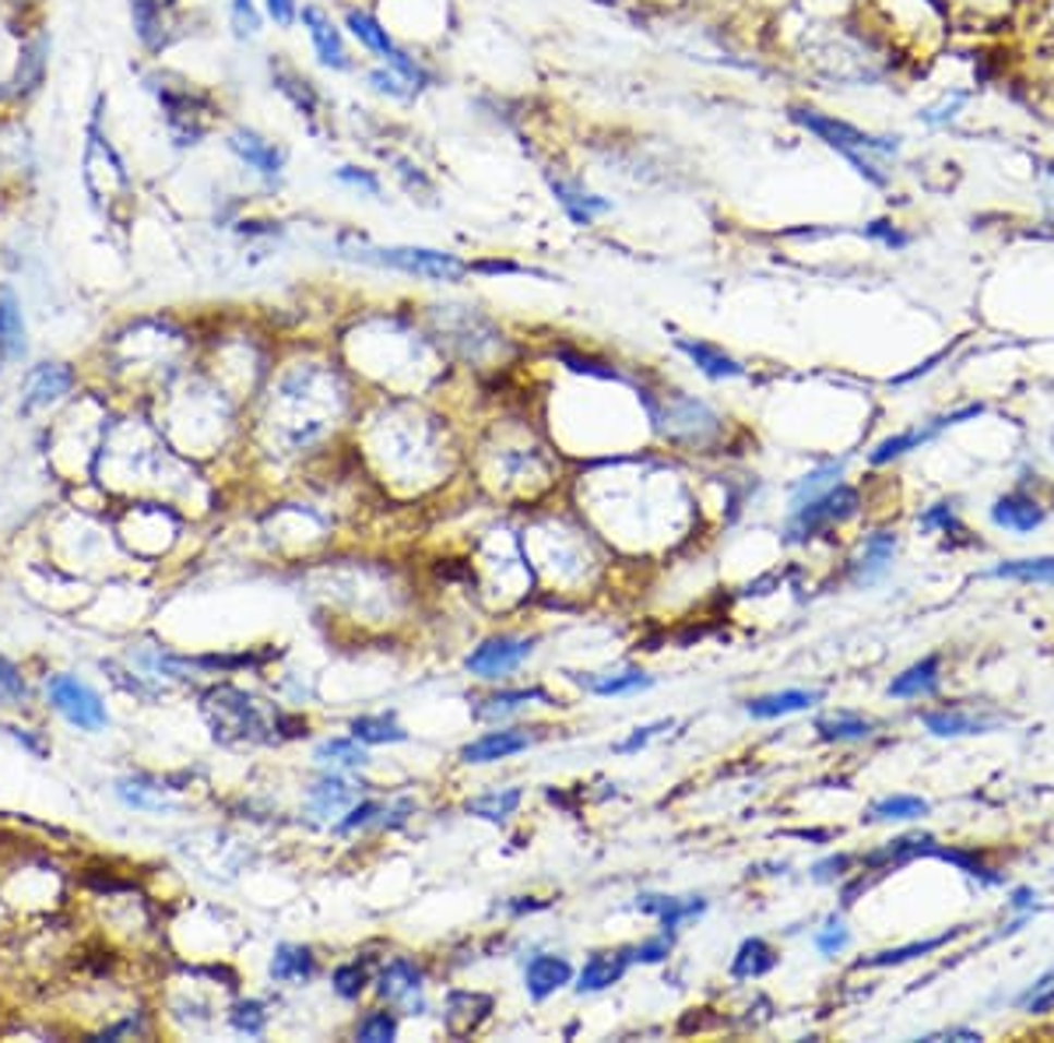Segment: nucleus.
Wrapping results in <instances>:
<instances>
[{"mask_svg": "<svg viewBox=\"0 0 1054 1043\" xmlns=\"http://www.w3.org/2000/svg\"><path fill=\"white\" fill-rule=\"evenodd\" d=\"M795 120L805 126V131H812L820 141H826L829 148H837L847 162H851L864 180L875 183V186H883L886 177L883 172H875V166L869 162V158H861V151H875V155H896L900 151V145H896V137H875L869 131H861V126L855 123H847V120H833V117H820V113H812V109H795Z\"/></svg>", "mask_w": 1054, "mask_h": 1043, "instance_id": "nucleus-1", "label": "nucleus"}, {"mask_svg": "<svg viewBox=\"0 0 1054 1043\" xmlns=\"http://www.w3.org/2000/svg\"><path fill=\"white\" fill-rule=\"evenodd\" d=\"M349 257L376 264V267H390V271L401 275H415V278H429V281H461L471 264L458 260L453 253L444 250H426V246H366L355 243L349 246Z\"/></svg>", "mask_w": 1054, "mask_h": 1043, "instance_id": "nucleus-2", "label": "nucleus"}, {"mask_svg": "<svg viewBox=\"0 0 1054 1043\" xmlns=\"http://www.w3.org/2000/svg\"><path fill=\"white\" fill-rule=\"evenodd\" d=\"M858 510H861L858 488L837 482L833 488H826L823 496H815L809 502L795 506V517H791V524H788V542L805 545L809 537H815V534L833 527V524H844V520H851Z\"/></svg>", "mask_w": 1054, "mask_h": 1043, "instance_id": "nucleus-3", "label": "nucleus"}, {"mask_svg": "<svg viewBox=\"0 0 1054 1043\" xmlns=\"http://www.w3.org/2000/svg\"><path fill=\"white\" fill-rule=\"evenodd\" d=\"M647 411L657 429L675 442H706L720 429V419L714 411L692 398H668V411H661L657 404H647Z\"/></svg>", "mask_w": 1054, "mask_h": 1043, "instance_id": "nucleus-4", "label": "nucleus"}, {"mask_svg": "<svg viewBox=\"0 0 1054 1043\" xmlns=\"http://www.w3.org/2000/svg\"><path fill=\"white\" fill-rule=\"evenodd\" d=\"M349 28H352V36L366 46V50L380 53V57L390 63V71H398L408 85H426V82H429V74L422 71V63H415L412 57H408V53L401 50V46L387 36V28H384L380 22H376V19H369V14H363V11H349Z\"/></svg>", "mask_w": 1054, "mask_h": 1043, "instance_id": "nucleus-5", "label": "nucleus"}, {"mask_svg": "<svg viewBox=\"0 0 1054 1043\" xmlns=\"http://www.w3.org/2000/svg\"><path fill=\"white\" fill-rule=\"evenodd\" d=\"M46 692H50V703L74 727H82V731H99V727H106V706L99 703V695L92 692L88 686L77 682V678L53 675L50 686H46Z\"/></svg>", "mask_w": 1054, "mask_h": 1043, "instance_id": "nucleus-6", "label": "nucleus"}, {"mask_svg": "<svg viewBox=\"0 0 1054 1043\" xmlns=\"http://www.w3.org/2000/svg\"><path fill=\"white\" fill-rule=\"evenodd\" d=\"M531 651H534V640L493 636V640H485L482 646H475V654H471L464 664H468V671L478 675V678H499V675L513 671L521 660H528Z\"/></svg>", "mask_w": 1054, "mask_h": 1043, "instance_id": "nucleus-7", "label": "nucleus"}, {"mask_svg": "<svg viewBox=\"0 0 1054 1043\" xmlns=\"http://www.w3.org/2000/svg\"><path fill=\"white\" fill-rule=\"evenodd\" d=\"M71 384H74V376H71L68 366H39V369H33V373H28V379H25V390H22V411H25V415H33V411H39V408L57 404L71 390Z\"/></svg>", "mask_w": 1054, "mask_h": 1043, "instance_id": "nucleus-8", "label": "nucleus"}, {"mask_svg": "<svg viewBox=\"0 0 1054 1043\" xmlns=\"http://www.w3.org/2000/svg\"><path fill=\"white\" fill-rule=\"evenodd\" d=\"M376 991H380V998H387V1002H408L412 1008H422V970L412 959H401V956L390 959L380 970Z\"/></svg>", "mask_w": 1054, "mask_h": 1043, "instance_id": "nucleus-9", "label": "nucleus"}, {"mask_svg": "<svg viewBox=\"0 0 1054 1043\" xmlns=\"http://www.w3.org/2000/svg\"><path fill=\"white\" fill-rule=\"evenodd\" d=\"M493 1011V998L489 994H478V991H453L447 998V1033L450 1036H471L478 1030V1026L489 1019Z\"/></svg>", "mask_w": 1054, "mask_h": 1043, "instance_id": "nucleus-10", "label": "nucleus"}, {"mask_svg": "<svg viewBox=\"0 0 1054 1043\" xmlns=\"http://www.w3.org/2000/svg\"><path fill=\"white\" fill-rule=\"evenodd\" d=\"M208 714H211V724H215V735L218 731H235V735H250V731H261V720L254 714V703L246 700L243 692H235V703H226V692L222 689H215L208 692Z\"/></svg>", "mask_w": 1054, "mask_h": 1043, "instance_id": "nucleus-11", "label": "nucleus"}, {"mask_svg": "<svg viewBox=\"0 0 1054 1043\" xmlns=\"http://www.w3.org/2000/svg\"><path fill=\"white\" fill-rule=\"evenodd\" d=\"M303 25L313 39V50H317L320 63L330 71H344L349 68V53H344V43H341V32L335 28V22L327 19L324 11L317 8H306L303 11Z\"/></svg>", "mask_w": 1054, "mask_h": 1043, "instance_id": "nucleus-12", "label": "nucleus"}, {"mask_svg": "<svg viewBox=\"0 0 1054 1043\" xmlns=\"http://www.w3.org/2000/svg\"><path fill=\"white\" fill-rule=\"evenodd\" d=\"M531 745V735L521 731V727H510V731H489L482 735L478 741H471V745L461 749L464 763H496V759H510L517 752H524Z\"/></svg>", "mask_w": 1054, "mask_h": 1043, "instance_id": "nucleus-13", "label": "nucleus"}, {"mask_svg": "<svg viewBox=\"0 0 1054 1043\" xmlns=\"http://www.w3.org/2000/svg\"><path fill=\"white\" fill-rule=\"evenodd\" d=\"M629 962H633V953H629V948H616V953H594L584 962V970H580L577 991L580 994H594V991H605L611 984H619Z\"/></svg>", "mask_w": 1054, "mask_h": 1043, "instance_id": "nucleus-14", "label": "nucleus"}, {"mask_svg": "<svg viewBox=\"0 0 1054 1043\" xmlns=\"http://www.w3.org/2000/svg\"><path fill=\"white\" fill-rule=\"evenodd\" d=\"M573 980V967L562 956H534L524 970V984L534 1002H545L548 994H556Z\"/></svg>", "mask_w": 1054, "mask_h": 1043, "instance_id": "nucleus-15", "label": "nucleus"}, {"mask_svg": "<svg viewBox=\"0 0 1054 1043\" xmlns=\"http://www.w3.org/2000/svg\"><path fill=\"white\" fill-rule=\"evenodd\" d=\"M991 520H995L998 527L1005 531H1016V534H1030L1044 524V510L1037 506V499L1013 493V496H1002L995 506H991Z\"/></svg>", "mask_w": 1054, "mask_h": 1043, "instance_id": "nucleus-16", "label": "nucleus"}, {"mask_svg": "<svg viewBox=\"0 0 1054 1043\" xmlns=\"http://www.w3.org/2000/svg\"><path fill=\"white\" fill-rule=\"evenodd\" d=\"M553 194L556 201L562 204V211L570 215L577 226H591V221L597 215H605L611 211V204L605 197H597L591 194V190H584L580 183H566V180H553Z\"/></svg>", "mask_w": 1054, "mask_h": 1043, "instance_id": "nucleus-17", "label": "nucleus"}, {"mask_svg": "<svg viewBox=\"0 0 1054 1043\" xmlns=\"http://www.w3.org/2000/svg\"><path fill=\"white\" fill-rule=\"evenodd\" d=\"M675 344H679V352H686V355L692 359V366H696L700 373H706L711 379H735V376H742V373H746V369L738 366V362H735L728 352H720L717 344L692 341V338H679Z\"/></svg>", "mask_w": 1054, "mask_h": 1043, "instance_id": "nucleus-18", "label": "nucleus"}, {"mask_svg": "<svg viewBox=\"0 0 1054 1043\" xmlns=\"http://www.w3.org/2000/svg\"><path fill=\"white\" fill-rule=\"evenodd\" d=\"M823 692L812 689H788V692H774V695H760V700H749V717L756 720H774V717H788L798 710H809L812 703H820Z\"/></svg>", "mask_w": 1054, "mask_h": 1043, "instance_id": "nucleus-19", "label": "nucleus"}, {"mask_svg": "<svg viewBox=\"0 0 1054 1043\" xmlns=\"http://www.w3.org/2000/svg\"><path fill=\"white\" fill-rule=\"evenodd\" d=\"M637 907L643 913H654L665 931H675L682 921H692V917H700L706 910V903L700 896H689V899H679V896H640Z\"/></svg>", "mask_w": 1054, "mask_h": 1043, "instance_id": "nucleus-20", "label": "nucleus"}, {"mask_svg": "<svg viewBox=\"0 0 1054 1043\" xmlns=\"http://www.w3.org/2000/svg\"><path fill=\"white\" fill-rule=\"evenodd\" d=\"M229 148L240 155L250 169L264 172V177H275V172H281V151L271 145V141H264L254 131H235L229 137Z\"/></svg>", "mask_w": 1054, "mask_h": 1043, "instance_id": "nucleus-21", "label": "nucleus"}, {"mask_svg": "<svg viewBox=\"0 0 1054 1043\" xmlns=\"http://www.w3.org/2000/svg\"><path fill=\"white\" fill-rule=\"evenodd\" d=\"M25 352V320L19 310V299L11 292H0V369L4 362H14Z\"/></svg>", "mask_w": 1054, "mask_h": 1043, "instance_id": "nucleus-22", "label": "nucleus"}, {"mask_svg": "<svg viewBox=\"0 0 1054 1043\" xmlns=\"http://www.w3.org/2000/svg\"><path fill=\"white\" fill-rule=\"evenodd\" d=\"M938 689V657H924L918 664H910L904 675H896L889 682V695L896 700H918V695H932Z\"/></svg>", "mask_w": 1054, "mask_h": 1043, "instance_id": "nucleus-23", "label": "nucleus"}, {"mask_svg": "<svg viewBox=\"0 0 1054 1043\" xmlns=\"http://www.w3.org/2000/svg\"><path fill=\"white\" fill-rule=\"evenodd\" d=\"M893 551H896V534L889 531H875L864 537V545H861V556H858V580L861 583H872L875 577H883L889 562H893Z\"/></svg>", "mask_w": 1054, "mask_h": 1043, "instance_id": "nucleus-24", "label": "nucleus"}, {"mask_svg": "<svg viewBox=\"0 0 1054 1043\" xmlns=\"http://www.w3.org/2000/svg\"><path fill=\"white\" fill-rule=\"evenodd\" d=\"M938 844H935V836H900V840H893L889 847L883 850H872L869 858H864V864H872V868H883V864H907V861H914V858H928V853H935Z\"/></svg>", "mask_w": 1054, "mask_h": 1043, "instance_id": "nucleus-25", "label": "nucleus"}, {"mask_svg": "<svg viewBox=\"0 0 1054 1043\" xmlns=\"http://www.w3.org/2000/svg\"><path fill=\"white\" fill-rule=\"evenodd\" d=\"M774 967H777L774 948H770L763 938H746L742 945H738V953H735L731 977H738V980H752V977L770 973Z\"/></svg>", "mask_w": 1054, "mask_h": 1043, "instance_id": "nucleus-26", "label": "nucleus"}, {"mask_svg": "<svg viewBox=\"0 0 1054 1043\" xmlns=\"http://www.w3.org/2000/svg\"><path fill=\"white\" fill-rule=\"evenodd\" d=\"M352 738L359 745H395V741H404L408 731L395 720V717H355L352 720Z\"/></svg>", "mask_w": 1054, "mask_h": 1043, "instance_id": "nucleus-27", "label": "nucleus"}, {"mask_svg": "<svg viewBox=\"0 0 1054 1043\" xmlns=\"http://www.w3.org/2000/svg\"><path fill=\"white\" fill-rule=\"evenodd\" d=\"M310 801H313V812L317 815H338L341 809H352L355 801V787L341 777H324L317 787L310 790Z\"/></svg>", "mask_w": 1054, "mask_h": 1043, "instance_id": "nucleus-28", "label": "nucleus"}, {"mask_svg": "<svg viewBox=\"0 0 1054 1043\" xmlns=\"http://www.w3.org/2000/svg\"><path fill=\"white\" fill-rule=\"evenodd\" d=\"M924 727L938 738H959V735H984L988 731V720L981 717H970V714H959V710H938V714H924L921 717Z\"/></svg>", "mask_w": 1054, "mask_h": 1043, "instance_id": "nucleus-29", "label": "nucleus"}, {"mask_svg": "<svg viewBox=\"0 0 1054 1043\" xmlns=\"http://www.w3.org/2000/svg\"><path fill=\"white\" fill-rule=\"evenodd\" d=\"M956 935H964V927H953V931H946V935L928 938V942H910V945H904V948H889V953H879V956H872V959H861L858 967H861V970H864V967H900V962H910V959H918V956H924V953H935V948L949 945Z\"/></svg>", "mask_w": 1054, "mask_h": 1043, "instance_id": "nucleus-30", "label": "nucleus"}, {"mask_svg": "<svg viewBox=\"0 0 1054 1043\" xmlns=\"http://www.w3.org/2000/svg\"><path fill=\"white\" fill-rule=\"evenodd\" d=\"M313 970H317V959H313V953L303 945H281L271 959L275 980H310Z\"/></svg>", "mask_w": 1054, "mask_h": 1043, "instance_id": "nucleus-31", "label": "nucleus"}, {"mask_svg": "<svg viewBox=\"0 0 1054 1043\" xmlns=\"http://www.w3.org/2000/svg\"><path fill=\"white\" fill-rule=\"evenodd\" d=\"M991 577H998V580H1022V583H1054V556L998 562L995 569H991Z\"/></svg>", "mask_w": 1054, "mask_h": 1043, "instance_id": "nucleus-32", "label": "nucleus"}, {"mask_svg": "<svg viewBox=\"0 0 1054 1043\" xmlns=\"http://www.w3.org/2000/svg\"><path fill=\"white\" fill-rule=\"evenodd\" d=\"M317 763L320 766H338V769H363L369 763V755L359 749L355 738H330L317 749Z\"/></svg>", "mask_w": 1054, "mask_h": 1043, "instance_id": "nucleus-33", "label": "nucleus"}, {"mask_svg": "<svg viewBox=\"0 0 1054 1043\" xmlns=\"http://www.w3.org/2000/svg\"><path fill=\"white\" fill-rule=\"evenodd\" d=\"M517 804H521V790L507 787V790H493V795H482L475 801H468V815H478V818H489V822H502L507 815L517 812Z\"/></svg>", "mask_w": 1054, "mask_h": 1043, "instance_id": "nucleus-34", "label": "nucleus"}, {"mask_svg": "<svg viewBox=\"0 0 1054 1043\" xmlns=\"http://www.w3.org/2000/svg\"><path fill=\"white\" fill-rule=\"evenodd\" d=\"M580 686L591 689L594 695H626V692H640L651 689V675L643 671H622V675H605V678H577Z\"/></svg>", "mask_w": 1054, "mask_h": 1043, "instance_id": "nucleus-35", "label": "nucleus"}, {"mask_svg": "<svg viewBox=\"0 0 1054 1043\" xmlns=\"http://www.w3.org/2000/svg\"><path fill=\"white\" fill-rule=\"evenodd\" d=\"M928 815V801L914 798V795H893L872 804V818L879 822H910V818H921Z\"/></svg>", "mask_w": 1054, "mask_h": 1043, "instance_id": "nucleus-36", "label": "nucleus"}, {"mask_svg": "<svg viewBox=\"0 0 1054 1043\" xmlns=\"http://www.w3.org/2000/svg\"><path fill=\"white\" fill-rule=\"evenodd\" d=\"M840 474H844V464H840V461H833V464H826V468L809 471L805 478H801V482L795 485V493H791L795 506L809 502V499H815V496H823L826 488H833V485L840 482Z\"/></svg>", "mask_w": 1054, "mask_h": 1043, "instance_id": "nucleus-37", "label": "nucleus"}, {"mask_svg": "<svg viewBox=\"0 0 1054 1043\" xmlns=\"http://www.w3.org/2000/svg\"><path fill=\"white\" fill-rule=\"evenodd\" d=\"M531 700H545V703H548V692H542V689H513V692H499V695H489V700H485V706H478L475 714H478V717H507V714H513V710L528 706Z\"/></svg>", "mask_w": 1054, "mask_h": 1043, "instance_id": "nucleus-38", "label": "nucleus"}, {"mask_svg": "<svg viewBox=\"0 0 1054 1043\" xmlns=\"http://www.w3.org/2000/svg\"><path fill=\"white\" fill-rule=\"evenodd\" d=\"M815 731H820L823 741H861V738H869L875 727L864 717H826L815 724Z\"/></svg>", "mask_w": 1054, "mask_h": 1043, "instance_id": "nucleus-39", "label": "nucleus"}, {"mask_svg": "<svg viewBox=\"0 0 1054 1043\" xmlns=\"http://www.w3.org/2000/svg\"><path fill=\"white\" fill-rule=\"evenodd\" d=\"M935 858L956 864L964 875L978 878V882H984V885H998V882H1002V875L991 872V868L978 858V853H970V850H956V847H949V850H946V847H938V850H935Z\"/></svg>", "mask_w": 1054, "mask_h": 1043, "instance_id": "nucleus-40", "label": "nucleus"}, {"mask_svg": "<svg viewBox=\"0 0 1054 1043\" xmlns=\"http://www.w3.org/2000/svg\"><path fill=\"white\" fill-rule=\"evenodd\" d=\"M355 1036L366 1043H390L398 1036V1019L395 1011H369V1016L355 1026Z\"/></svg>", "mask_w": 1054, "mask_h": 1043, "instance_id": "nucleus-41", "label": "nucleus"}, {"mask_svg": "<svg viewBox=\"0 0 1054 1043\" xmlns=\"http://www.w3.org/2000/svg\"><path fill=\"white\" fill-rule=\"evenodd\" d=\"M366 984H369L366 962H344V967L335 970V991L341 994L344 1002H355L359 994L366 991Z\"/></svg>", "mask_w": 1054, "mask_h": 1043, "instance_id": "nucleus-42", "label": "nucleus"}, {"mask_svg": "<svg viewBox=\"0 0 1054 1043\" xmlns=\"http://www.w3.org/2000/svg\"><path fill=\"white\" fill-rule=\"evenodd\" d=\"M264 1022H267V1011L261 1002H243L232 1008V1026L246 1036H261L264 1033Z\"/></svg>", "mask_w": 1054, "mask_h": 1043, "instance_id": "nucleus-43", "label": "nucleus"}, {"mask_svg": "<svg viewBox=\"0 0 1054 1043\" xmlns=\"http://www.w3.org/2000/svg\"><path fill=\"white\" fill-rule=\"evenodd\" d=\"M847 942H851V935H847V927H844V921H840L837 913H833L829 921H826V927L820 931V935H815V948H820L823 956H837V953H844Z\"/></svg>", "mask_w": 1054, "mask_h": 1043, "instance_id": "nucleus-44", "label": "nucleus"}, {"mask_svg": "<svg viewBox=\"0 0 1054 1043\" xmlns=\"http://www.w3.org/2000/svg\"><path fill=\"white\" fill-rule=\"evenodd\" d=\"M232 28L240 39H254L261 32V14L254 8V0H232Z\"/></svg>", "mask_w": 1054, "mask_h": 1043, "instance_id": "nucleus-45", "label": "nucleus"}, {"mask_svg": "<svg viewBox=\"0 0 1054 1043\" xmlns=\"http://www.w3.org/2000/svg\"><path fill=\"white\" fill-rule=\"evenodd\" d=\"M376 815H384V804H376V801L352 804L349 815L341 818V833H352V829H359V826H369V822H380Z\"/></svg>", "mask_w": 1054, "mask_h": 1043, "instance_id": "nucleus-46", "label": "nucleus"}, {"mask_svg": "<svg viewBox=\"0 0 1054 1043\" xmlns=\"http://www.w3.org/2000/svg\"><path fill=\"white\" fill-rule=\"evenodd\" d=\"M0 700H25V682L22 675L11 668V664L0 657Z\"/></svg>", "mask_w": 1054, "mask_h": 1043, "instance_id": "nucleus-47", "label": "nucleus"}, {"mask_svg": "<svg viewBox=\"0 0 1054 1043\" xmlns=\"http://www.w3.org/2000/svg\"><path fill=\"white\" fill-rule=\"evenodd\" d=\"M921 527H924V531H932V527H942V531H959V520H956V513H953V506H949V502H938V506H932V510H928V513L921 517Z\"/></svg>", "mask_w": 1054, "mask_h": 1043, "instance_id": "nucleus-48", "label": "nucleus"}, {"mask_svg": "<svg viewBox=\"0 0 1054 1043\" xmlns=\"http://www.w3.org/2000/svg\"><path fill=\"white\" fill-rule=\"evenodd\" d=\"M633 953V962H661V959H668L671 953V938H651V942H643L637 948H629Z\"/></svg>", "mask_w": 1054, "mask_h": 1043, "instance_id": "nucleus-49", "label": "nucleus"}, {"mask_svg": "<svg viewBox=\"0 0 1054 1043\" xmlns=\"http://www.w3.org/2000/svg\"><path fill=\"white\" fill-rule=\"evenodd\" d=\"M559 359H562L570 369L587 373V376H602V379H616V376H619L611 366H602V362H591V359H580V355H573V352H559Z\"/></svg>", "mask_w": 1054, "mask_h": 1043, "instance_id": "nucleus-50", "label": "nucleus"}, {"mask_svg": "<svg viewBox=\"0 0 1054 1043\" xmlns=\"http://www.w3.org/2000/svg\"><path fill=\"white\" fill-rule=\"evenodd\" d=\"M369 82H373L376 88H380V92L395 95V99H408V95H412L408 88H401V85H404V77H401L398 71H373V74H369Z\"/></svg>", "mask_w": 1054, "mask_h": 1043, "instance_id": "nucleus-51", "label": "nucleus"}, {"mask_svg": "<svg viewBox=\"0 0 1054 1043\" xmlns=\"http://www.w3.org/2000/svg\"><path fill=\"white\" fill-rule=\"evenodd\" d=\"M847 868H851V858H847V853H840V858H826V861L815 864L812 875L820 878V882H833V878H840Z\"/></svg>", "mask_w": 1054, "mask_h": 1043, "instance_id": "nucleus-52", "label": "nucleus"}, {"mask_svg": "<svg viewBox=\"0 0 1054 1043\" xmlns=\"http://www.w3.org/2000/svg\"><path fill=\"white\" fill-rule=\"evenodd\" d=\"M1054 1008V987L1051 984H1041V987H1033L1027 994V1011L1030 1016H1044V1011Z\"/></svg>", "mask_w": 1054, "mask_h": 1043, "instance_id": "nucleus-53", "label": "nucleus"}, {"mask_svg": "<svg viewBox=\"0 0 1054 1043\" xmlns=\"http://www.w3.org/2000/svg\"><path fill=\"white\" fill-rule=\"evenodd\" d=\"M267 14H271L281 28H289L295 22V0H267Z\"/></svg>", "mask_w": 1054, "mask_h": 1043, "instance_id": "nucleus-54", "label": "nucleus"}, {"mask_svg": "<svg viewBox=\"0 0 1054 1043\" xmlns=\"http://www.w3.org/2000/svg\"><path fill=\"white\" fill-rule=\"evenodd\" d=\"M661 727H668V724H654V727H637V731H633V738H626V741H622V745H619V752H637V749H643V745H647V741H651V735H657V731H661Z\"/></svg>", "mask_w": 1054, "mask_h": 1043, "instance_id": "nucleus-55", "label": "nucleus"}, {"mask_svg": "<svg viewBox=\"0 0 1054 1043\" xmlns=\"http://www.w3.org/2000/svg\"><path fill=\"white\" fill-rule=\"evenodd\" d=\"M869 235H875V240H883L886 246H904V243H907V235H900L896 229H889L886 221H875V226L869 229Z\"/></svg>", "mask_w": 1054, "mask_h": 1043, "instance_id": "nucleus-56", "label": "nucleus"}, {"mask_svg": "<svg viewBox=\"0 0 1054 1043\" xmlns=\"http://www.w3.org/2000/svg\"><path fill=\"white\" fill-rule=\"evenodd\" d=\"M338 177H341L344 183H355V186H366V190H369V194H376V190H380V186H376V180H373V177H366V172H352V169H341V172H338Z\"/></svg>", "mask_w": 1054, "mask_h": 1043, "instance_id": "nucleus-57", "label": "nucleus"}, {"mask_svg": "<svg viewBox=\"0 0 1054 1043\" xmlns=\"http://www.w3.org/2000/svg\"><path fill=\"white\" fill-rule=\"evenodd\" d=\"M924 1040H964V1043H978L981 1033H973V1030H946V1033H928Z\"/></svg>", "mask_w": 1054, "mask_h": 1043, "instance_id": "nucleus-58", "label": "nucleus"}, {"mask_svg": "<svg viewBox=\"0 0 1054 1043\" xmlns=\"http://www.w3.org/2000/svg\"><path fill=\"white\" fill-rule=\"evenodd\" d=\"M1009 903H1013L1016 910H1030V907L1037 910V893H1033V889H1016Z\"/></svg>", "mask_w": 1054, "mask_h": 1043, "instance_id": "nucleus-59", "label": "nucleus"}]
</instances>
